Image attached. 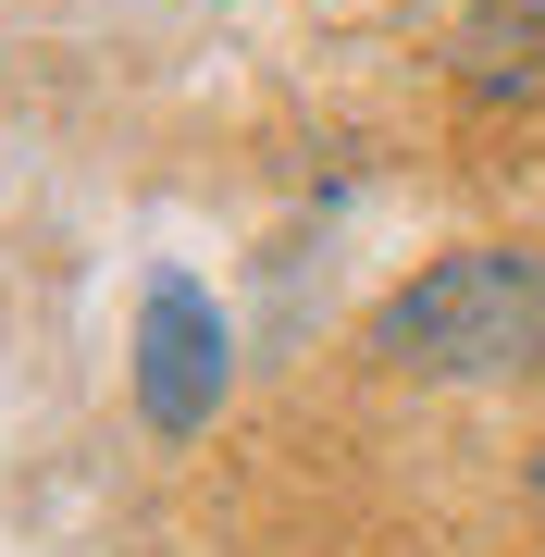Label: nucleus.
I'll return each instance as SVG.
<instances>
[{
	"instance_id": "nucleus-1",
	"label": "nucleus",
	"mask_w": 545,
	"mask_h": 557,
	"mask_svg": "<svg viewBox=\"0 0 545 557\" xmlns=\"http://www.w3.org/2000/svg\"><path fill=\"white\" fill-rule=\"evenodd\" d=\"M372 372L397 384H521L545 372V248H446L360 322Z\"/></svg>"
},
{
	"instance_id": "nucleus-2",
	"label": "nucleus",
	"mask_w": 545,
	"mask_h": 557,
	"mask_svg": "<svg viewBox=\"0 0 545 557\" xmlns=\"http://www.w3.org/2000/svg\"><path fill=\"white\" fill-rule=\"evenodd\" d=\"M124 372H137V421H149L162 446H186V434H211V421H223V384H236V335H223V310H211L186 273H149Z\"/></svg>"
},
{
	"instance_id": "nucleus-3",
	"label": "nucleus",
	"mask_w": 545,
	"mask_h": 557,
	"mask_svg": "<svg viewBox=\"0 0 545 557\" xmlns=\"http://www.w3.org/2000/svg\"><path fill=\"white\" fill-rule=\"evenodd\" d=\"M446 87L484 112H521L545 100V0H471L446 25Z\"/></svg>"
}]
</instances>
